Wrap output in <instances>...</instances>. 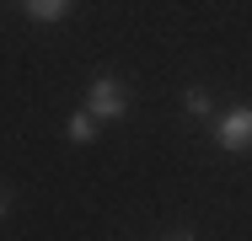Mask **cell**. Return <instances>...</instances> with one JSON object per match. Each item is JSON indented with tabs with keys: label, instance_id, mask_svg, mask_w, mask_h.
<instances>
[{
	"label": "cell",
	"instance_id": "1",
	"mask_svg": "<svg viewBox=\"0 0 252 241\" xmlns=\"http://www.w3.org/2000/svg\"><path fill=\"white\" fill-rule=\"evenodd\" d=\"M86 113H92V118H124V113H129V86H124V81H113V75H97V81H92V91H86Z\"/></svg>",
	"mask_w": 252,
	"mask_h": 241
},
{
	"label": "cell",
	"instance_id": "2",
	"mask_svg": "<svg viewBox=\"0 0 252 241\" xmlns=\"http://www.w3.org/2000/svg\"><path fill=\"white\" fill-rule=\"evenodd\" d=\"M215 145L231 150V155L252 150V107H231V113H220V118H215Z\"/></svg>",
	"mask_w": 252,
	"mask_h": 241
},
{
	"label": "cell",
	"instance_id": "3",
	"mask_svg": "<svg viewBox=\"0 0 252 241\" xmlns=\"http://www.w3.org/2000/svg\"><path fill=\"white\" fill-rule=\"evenodd\" d=\"M22 5H27V16H32V22H64L75 0H22Z\"/></svg>",
	"mask_w": 252,
	"mask_h": 241
},
{
	"label": "cell",
	"instance_id": "4",
	"mask_svg": "<svg viewBox=\"0 0 252 241\" xmlns=\"http://www.w3.org/2000/svg\"><path fill=\"white\" fill-rule=\"evenodd\" d=\"M64 134H70L75 145H92V140H97V118H92V113L81 107V113H75V118L64 123Z\"/></svg>",
	"mask_w": 252,
	"mask_h": 241
},
{
	"label": "cell",
	"instance_id": "5",
	"mask_svg": "<svg viewBox=\"0 0 252 241\" xmlns=\"http://www.w3.org/2000/svg\"><path fill=\"white\" fill-rule=\"evenodd\" d=\"M183 107H188V118H209V113H215V107H209V91H204V86H188V91H183Z\"/></svg>",
	"mask_w": 252,
	"mask_h": 241
},
{
	"label": "cell",
	"instance_id": "6",
	"mask_svg": "<svg viewBox=\"0 0 252 241\" xmlns=\"http://www.w3.org/2000/svg\"><path fill=\"white\" fill-rule=\"evenodd\" d=\"M166 241H199V236H193V231H172Z\"/></svg>",
	"mask_w": 252,
	"mask_h": 241
},
{
	"label": "cell",
	"instance_id": "7",
	"mask_svg": "<svg viewBox=\"0 0 252 241\" xmlns=\"http://www.w3.org/2000/svg\"><path fill=\"white\" fill-rule=\"evenodd\" d=\"M5 209H11V193H5V188H0V214H5Z\"/></svg>",
	"mask_w": 252,
	"mask_h": 241
}]
</instances>
